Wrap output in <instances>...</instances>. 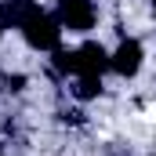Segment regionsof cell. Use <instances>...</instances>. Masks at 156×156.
Returning <instances> with one entry per match:
<instances>
[{
    "mask_svg": "<svg viewBox=\"0 0 156 156\" xmlns=\"http://www.w3.org/2000/svg\"><path fill=\"white\" fill-rule=\"evenodd\" d=\"M22 33H26V44L37 47V51H58L62 44V22L44 15L40 7H33V15L22 22Z\"/></svg>",
    "mask_w": 156,
    "mask_h": 156,
    "instance_id": "1",
    "label": "cell"
},
{
    "mask_svg": "<svg viewBox=\"0 0 156 156\" xmlns=\"http://www.w3.org/2000/svg\"><path fill=\"white\" fill-rule=\"evenodd\" d=\"M62 29H73V33H87L94 26V4L91 0H58V15Z\"/></svg>",
    "mask_w": 156,
    "mask_h": 156,
    "instance_id": "2",
    "label": "cell"
},
{
    "mask_svg": "<svg viewBox=\"0 0 156 156\" xmlns=\"http://www.w3.org/2000/svg\"><path fill=\"white\" fill-rule=\"evenodd\" d=\"M109 69L116 73V76H134L138 69H142V44L138 40H123L116 51L109 55Z\"/></svg>",
    "mask_w": 156,
    "mask_h": 156,
    "instance_id": "3",
    "label": "cell"
},
{
    "mask_svg": "<svg viewBox=\"0 0 156 156\" xmlns=\"http://www.w3.org/2000/svg\"><path fill=\"white\" fill-rule=\"evenodd\" d=\"M109 69V51L94 40H87L83 47H76V73H105Z\"/></svg>",
    "mask_w": 156,
    "mask_h": 156,
    "instance_id": "4",
    "label": "cell"
},
{
    "mask_svg": "<svg viewBox=\"0 0 156 156\" xmlns=\"http://www.w3.org/2000/svg\"><path fill=\"white\" fill-rule=\"evenodd\" d=\"M98 91H102V76H98V73H80L76 87H73V94H76L80 102H87V98H98Z\"/></svg>",
    "mask_w": 156,
    "mask_h": 156,
    "instance_id": "5",
    "label": "cell"
},
{
    "mask_svg": "<svg viewBox=\"0 0 156 156\" xmlns=\"http://www.w3.org/2000/svg\"><path fill=\"white\" fill-rule=\"evenodd\" d=\"M51 55H55V58H51V62H55V73H76V51H62V47H58V51H51Z\"/></svg>",
    "mask_w": 156,
    "mask_h": 156,
    "instance_id": "6",
    "label": "cell"
},
{
    "mask_svg": "<svg viewBox=\"0 0 156 156\" xmlns=\"http://www.w3.org/2000/svg\"><path fill=\"white\" fill-rule=\"evenodd\" d=\"M22 83H26V76H7V87L11 91H22Z\"/></svg>",
    "mask_w": 156,
    "mask_h": 156,
    "instance_id": "7",
    "label": "cell"
},
{
    "mask_svg": "<svg viewBox=\"0 0 156 156\" xmlns=\"http://www.w3.org/2000/svg\"><path fill=\"white\" fill-rule=\"evenodd\" d=\"M0 33H4V26H0Z\"/></svg>",
    "mask_w": 156,
    "mask_h": 156,
    "instance_id": "8",
    "label": "cell"
},
{
    "mask_svg": "<svg viewBox=\"0 0 156 156\" xmlns=\"http://www.w3.org/2000/svg\"><path fill=\"white\" fill-rule=\"evenodd\" d=\"M153 7H156V0H153Z\"/></svg>",
    "mask_w": 156,
    "mask_h": 156,
    "instance_id": "9",
    "label": "cell"
}]
</instances>
